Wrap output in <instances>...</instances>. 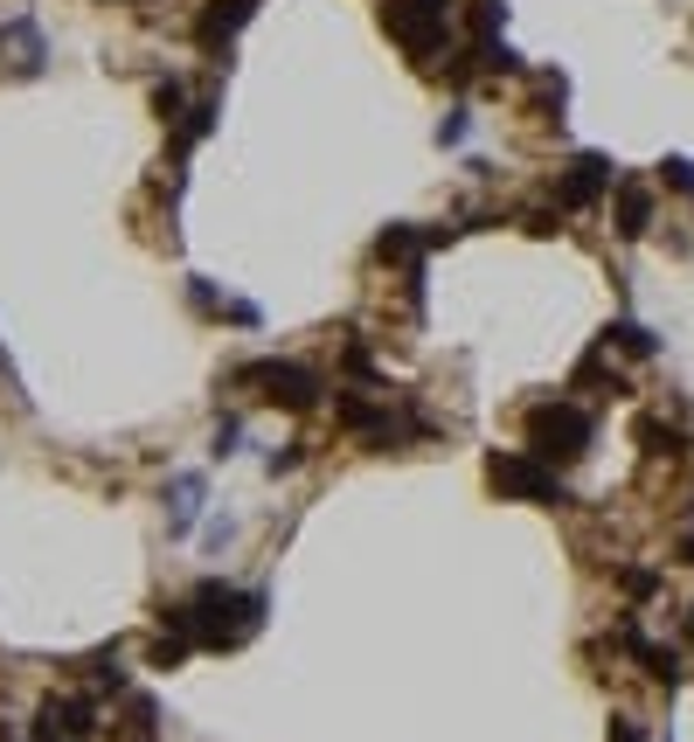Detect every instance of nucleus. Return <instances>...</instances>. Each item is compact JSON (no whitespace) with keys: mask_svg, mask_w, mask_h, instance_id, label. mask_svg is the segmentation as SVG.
I'll return each mask as SVG.
<instances>
[{"mask_svg":"<svg viewBox=\"0 0 694 742\" xmlns=\"http://www.w3.org/2000/svg\"><path fill=\"white\" fill-rule=\"evenodd\" d=\"M154 735H160V708L146 694H133L125 701V742H154Z\"/></svg>","mask_w":694,"mask_h":742,"instance_id":"nucleus-12","label":"nucleus"},{"mask_svg":"<svg viewBox=\"0 0 694 742\" xmlns=\"http://www.w3.org/2000/svg\"><path fill=\"white\" fill-rule=\"evenodd\" d=\"M597 195H611V160L605 154H576L556 181V208H590Z\"/></svg>","mask_w":694,"mask_h":742,"instance_id":"nucleus-6","label":"nucleus"},{"mask_svg":"<svg viewBox=\"0 0 694 742\" xmlns=\"http://www.w3.org/2000/svg\"><path fill=\"white\" fill-rule=\"evenodd\" d=\"M605 340H618V348H625V354H640V361H646L653 348H660V340H653V333L640 327V319H618V327H611Z\"/></svg>","mask_w":694,"mask_h":742,"instance_id":"nucleus-15","label":"nucleus"},{"mask_svg":"<svg viewBox=\"0 0 694 742\" xmlns=\"http://www.w3.org/2000/svg\"><path fill=\"white\" fill-rule=\"evenodd\" d=\"M486 479H494L500 500L570 507V486H562V472H556L549 459H535V451H494V459H486Z\"/></svg>","mask_w":694,"mask_h":742,"instance_id":"nucleus-3","label":"nucleus"},{"mask_svg":"<svg viewBox=\"0 0 694 742\" xmlns=\"http://www.w3.org/2000/svg\"><path fill=\"white\" fill-rule=\"evenodd\" d=\"M590 437H597V416L576 410V403H535L528 410V451H535V459H549L556 472L584 459Z\"/></svg>","mask_w":694,"mask_h":742,"instance_id":"nucleus-2","label":"nucleus"},{"mask_svg":"<svg viewBox=\"0 0 694 742\" xmlns=\"http://www.w3.org/2000/svg\"><path fill=\"white\" fill-rule=\"evenodd\" d=\"M195 492H202L195 479H181V486H174V527H187V513H195Z\"/></svg>","mask_w":694,"mask_h":742,"instance_id":"nucleus-19","label":"nucleus"},{"mask_svg":"<svg viewBox=\"0 0 694 742\" xmlns=\"http://www.w3.org/2000/svg\"><path fill=\"white\" fill-rule=\"evenodd\" d=\"M611 742H646V729H640L632 715H618V721H611Z\"/></svg>","mask_w":694,"mask_h":742,"instance_id":"nucleus-22","label":"nucleus"},{"mask_svg":"<svg viewBox=\"0 0 694 742\" xmlns=\"http://www.w3.org/2000/svg\"><path fill=\"white\" fill-rule=\"evenodd\" d=\"M251 14H257V0H209V8H202V22H195V42L209 49V56H222Z\"/></svg>","mask_w":694,"mask_h":742,"instance_id":"nucleus-7","label":"nucleus"},{"mask_svg":"<svg viewBox=\"0 0 694 742\" xmlns=\"http://www.w3.org/2000/svg\"><path fill=\"white\" fill-rule=\"evenodd\" d=\"M681 556H687V562H694V535H687V542H681Z\"/></svg>","mask_w":694,"mask_h":742,"instance_id":"nucleus-24","label":"nucleus"},{"mask_svg":"<svg viewBox=\"0 0 694 742\" xmlns=\"http://www.w3.org/2000/svg\"><path fill=\"white\" fill-rule=\"evenodd\" d=\"M653 230V195L640 181H618V236H646Z\"/></svg>","mask_w":694,"mask_h":742,"instance_id":"nucleus-9","label":"nucleus"},{"mask_svg":"<svg viewBox=\"0 0 694 742\" xmlns=\"http://www.w3.org/2000/svg\"><path fill=\"white\" fill-rule=\"evenodd\" d=\"M660 187H673V195H694V160H687V154H667V160H660Z\"/></svg>","mask_w":694,"mask_h":742,"instance_id":"nucleus-17","label":"nucleus"},{"mask_svg":"<svg viewBox=\"0 0 694 742\" xmlns=\"http://www.w3.org/2000/svg\"><path fill=\"white\" fill-rule=\"evenodd\" d=\"M640 437H646L653 459H687V437L673 430V424H660V416H640Z\"/></svg>","mask_w":694,"mask_h":742,"instance_id":"nucleus-10","label":"nucleus"},{"mask_svg":"<svg viewBox=\"0 0 694 742\" xmlns=\"http://www.w3.org/2000/svg\"><path fill=\"white\" fill-rule=\"evenodd\" d=\"M42 721L56 735H70V742L98 735V708H90V701H42Z\"/></svg>","mask_w":694,"mask_h":742,"instance_id":"nucleus-8","label":"nucleus"},{"mask_svg":"<svg viewBox=\"0 0 694 742\" xmlns=\"http://www.w3.org/2000/svg\"><path fill=\"white\" fill-rule=\"evenodd\" d=\"M154 111H160L167 125H181V119H187V90H181L174 77H160V84H154Z\"/></svg>","mask_w":694,"mask_h":742,"instance_id":"nucleus-14","label":"nucleus"},{"mask_svg":"<svg viewBox=\"0 0 694 742\" xmlns=\"http://www.w3.org/2000/svg\"><path fill=\"white\" fill-rule=\"evenodd\" d=\"M187 653H195V638H187V632H167V638L146 645V659H154V666H181Z\"/></svg>","mask_w":694,"mask_h":742,"instance_id":"nucleus-16","label":"nucleus"},{"mask_svg":"<svg viewBox=\"0 0 694 742\" xmlns=\"http://www.w3.org/2000/svg\"><path fill=\"white\" fill-rule=\"evenodd\" d=\"M473 35H500V0H473Z\"/></svg>","mask_w":694,"mask_h":742,"instance_id":"nucleus-18","label":"nucleus"},{"mask_svg":"<svg viewBox=\"0 0 694 742\" xmlns=\"http://www.w3.org/2000/svg\"><path fill=\"white\" fill-rule=\"evenodd\" d=\"M687 645H694V618H687Z\"/></svg>","mask_w":694,"mask_h":742,"instance_id":"nucleus-25","label":"nucleus"},{"mask_svg":"<svg viewBox=\"0 0 694 742\" xmlns=\"http://www.w3.org/2000/svg\"><path fill=\"white\" fill-rule=\"evenodd\" d=\"M236 437H243V424H236V416H222V424H216V459H230Z\"/></svg>","mask_w":694,"mask_h":742,"instance_id":"nucleus-20","label":"nucleus"},{"mask_svg":"<svg viewBox=\"0 0 694 742\" xmlns=\"http://www.w3.org/2000/svg\"><path fill=\"white\" fill-rule=\"evenodd\" d=\"M438 139H445V146H459V139H465V111H452V119L438 125Z\"/></svg>","mask_w":694,"mask_h":742,"instance_id":"nucleus-23","label":"nucleus"},{"mask_svg":"<svg viewBox=\"0 0 694 742\" xmlns=\"http://www.w3.org/2000/svg\"><path fill=\"white\" fill-rule=\"evenodd\" d=\"M382 28L397 35L417 63H430V56L445 49V35H452V0H382Z\"/></svg>","mask_w":694,"mask_h":742,"instance_id":"nucleus-4","label":"nucleus"},{"mask_svg":"<svg viewBox=\"0 0 694 742\" xmlns=\"http://www.w3.org/2000/svg\"><path fill=\"white\" fill-rule=\"evenodd\" d=\"M90 680H98V688H111V694L125 688V666H119V638H111L105 653H90Z\"/></svg>","mask_w":694,"mask_h":742,"instance_id":"nucleus-13","label":"nucleus"},{"mask_svg":"<svg viewBox=\"0 0 694 742\" xmlns=\"http://www.w3.org/2000/svg\"><path fill=\"white\" fill-rule=\"evenodd\" d=\"M236 382L243 389L257 382V396L278 403V410H313L320 403V375L299 368V361H251V368H236Z\"/></svg>","mask_w":694,"mask_h":742,"instance_id":"nucleus-5","label":"nucleus"},{"mask_svg":"<svg viewBox=\"0 0 694 742\" xmlns=\"http://www.w3.org/2000/svg\"><path fill=\"white\" fill-rule=\"evenodd\" d=\"M417 251H424V236L410 230V222H389V230L375 236V257H382V264H403V257H417Z\"/></svg>","mask_w":694,"mask_h":742,"instance_id":"nucleus-11","label":"nucleus"},{"mask_svg":"<svg viewBox=\"0 0 694 742\" xmlns=\"http://www.w3.org/2000/svg\"><path fill=\"white\" fill-rule=\"evenodd\" d=\"M265 624V589H236V583H222V576H209L187 597V638L195 645H243Z\"/></svg>","mask_w":694,"mask_h":742,"instance_id":"nucleus-1","label":"nucleus"},{"mask_svg":"<svg viewBox=\"0 0 694 742\" xmlns=\"http://www.w3.org/2000/svg\"><path fill=\"white\" fill-rule=\"evenodd\" d=\"M625 589H632V597H653V589H660V576H653V569H625Z\"/></svg>","mask_w":694,"mask_h":742,"instance_id":"nucleus-21","label":"nucleus"}]
</instances>
